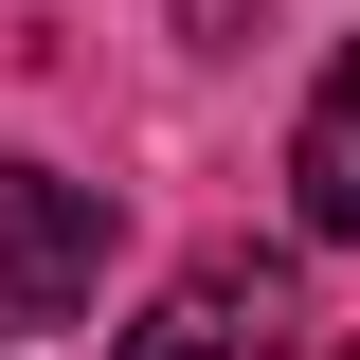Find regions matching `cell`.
Wrapping results in <instances>:
<instances>
[{"label":"cell","mask_w":360,"mask_h":360,"mask_svg":"<svg viewBox=\"0 0 360 360\" xmlns=\"http://www.w3.org/2000/svg\"><path fill=\"white\" fill-rule=\"evenodd\" d=\"M108 288V180L0 162V324H90Z\"/></svg>","instance_id":"1"},{"label":"cell","mask_w":360,"mask_h":360,"mask_svg":"<svg viewBox=\"0 0 360 360\" xmlns=\"http://www.w3.org/2000/svg\"><path fill=\"white\" fill-rule=\"evenodd\" d=\"M288 324H307L288 252H198L162 307L127 324V360H288Z\"/></svg>","instance_id":"2"},{"label":"cell","mask_w":360,"mask_h":360,"mask_svg":"<svg viewBox=\"0 0 360 360\" xmlns=\"http://www.w3.org/2000/svg\"><path fill=\"white\" fill-rule=\"evenodd\" d=\"M288 198H307V234H360V54L307 90V144H288Z\"/></svg>","instance_id":"3"}]
</instances>
